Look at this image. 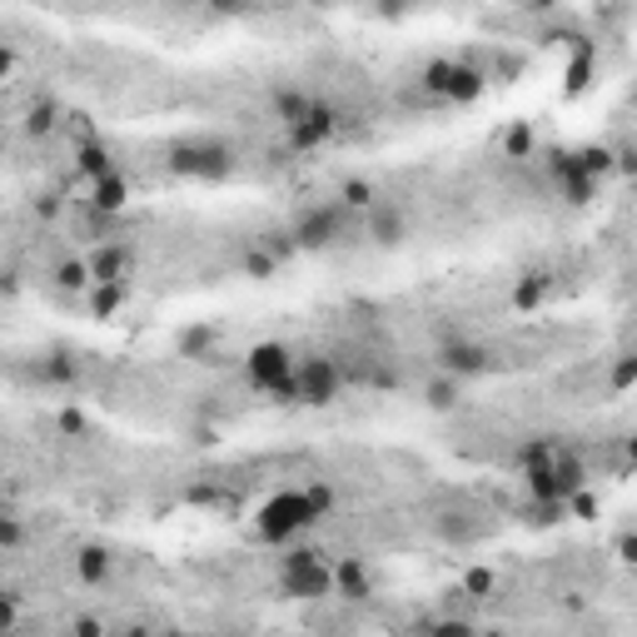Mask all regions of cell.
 Here are the masks:
<instances>
[{"label": "cell", "instance_id": "obj_1", "mask_svg": "<svg viewBox=\"0 0 637 637\" xmlns=\"http://www.w3.org/2000/svg\"><path fill=\"white\" fill-rule=\"evenodd\" d=\"M279 592L295 602L334 598V558L324 548H289V553H279Z\"/></svg>", "mask_w": 637, "mask_h": 637}, {"label": "cell", "instance_id": "obj_2", "mask_svg": "<svg viewBox=\"0 0 637 637\" xmlns=\"http://www.w3.org/2000/svg\"><path fill=\"white\" fill-rule=\"evenodd\" d=\"M523 484H528V498L533 503H567V498L588 488V463L573 459V453H553L548 463H533L523 469Z\"/></svg>", "mask_w": 637, "mask_h": 637}, {"label": "cell", "instance_id": "obj_3", "mask_svg": "<svg viewBox=\"0 0 637 637\" xmlns=\"http://www.w3.org/2000/svg\"><path fill=\"white\" fill-rule=\"evenodd\" d=\"M314 513H309V498L304 488H284V494H274L270 503L260 508V519H254V533H260L264 544L274 548H289L304 528H314Z\"/></svg>", "mask_w": 637, "mask_h": 637}, {"label": "cell", "instance_id": "obj_4", "mask_svg": "<svg viewBox=\"0 0 637 637\" xmlns=\"http://www.w3.org/2000/svg\"><path fill=\"white\" fill-rule=\"evenodd\" d=\"M359 214H349L339 200H318L309 204V210L295 214V225H289V235H295L299 254H314V249H334L349 229H354Z\"/></svg>", "mask_w": 637, "mask_h": 637}, {"label": "cell", "instance_id": "obj_5", "mask_svg": "<svg viewBox=\"0 0 637 637\" xmlns=\"http://www.w3.org/2000/svg\"><path fill=\"white\" fill-rule=\"evenodd\" d=\"M170 170H175L179 179H204V185H214V179L235 175V150H229L225 140H179V145H170Z\"/></svg>", "mask_w": 637, "mask_h": 637}, {"label": "cell", "instance_id": "obj_6", "mask_svg": "<svg viewBox=\"0 0 637 637\" xmlns=\"http://www.w3.org/2000/svg\"><path fill=\"white\" fill-rule=\"evenodd\" d=\"M295 384H299V403H304V409H329L344 394V369H339V359H324V354L299 359Z\"/></svg>", "mask_w": 637, "mask_h": 637}, {"label": "cell", "instance_id": "obj_7", "mask_svg": "<svg viewBox=\"0 0 637 637\" xmlns=\"http://www.w3.org/2000/svg\"><path fill=\"white\" fill-rule=\"evenodd\" d=\"M339 130H344L339 105H334V100H318V95H314V100H309V110H304V120L284 125V140H289V150L309 154V150H324V145H329Z\"/></svg>", "mask_w": 637, "mask_h": 637}, {"label": "cell", "instance_id": "obj_8", "mask_svg": "<svg viewBox=\"0 0 637 637\" xmlns=\"http://www.w3.org/2000/svg\"><path fill=\"white\" fill-rule=\"evenodd\" d=\"M295 349L289 344H279V339H270V344H254L245 354V378H249V389H260V394H270L279 378H289L295 374Z\"/></svg>", "mask_w": 637, "mask_h": 637}, {"label": "cell", "instance_id": "obj_9", "mask_svg": "<svg viewBox=\"0 0 637 637\" xmlns=\"http://www.w3.org/2000/svg\"><path fill=\"white\" fill-rule=\"evenodd\" d=\"M438 374H453V378L494 374V349L478 339H444L438 344Z\"/></svg>", "mask_w": 637, "mask_h": 637}, {"label": "cell", "instance_id": "obj_10", "mask_svg": "<svg viewBox=\"0 0 637 637\" xmlns=\"http://www.w3.org/2000/svg\"><path fill=\"white\" fill-rule=\"evenodd\" d=\"M364 214H369V220H364V235L374 239L378 249H399L403 239H409V214H403L399 204H378L374 200Z\"/></svg>", "mask_w": 637, "mask_h": 637}, {"label": "cell", "instance_id": "obj_11", "mask_svg": "<svg viewBox=\"0 0 637 637\" xmlns=\"http://www.w3.org/2000/svg\"><path fill=\"white\" fill-rule=\"evenodd\" d=\"M130 270H135V249L130 245H115V239H105V245L90 254L95 284H130Z\"/></svg>", "mask_w": 637, "mask_h": 637}, {"label": "cell", "instance_id": "obj_12", "mask_svg": "<svg viewBox=\"0 0 637 637\" xmlns=\"http://www.w3.org/2000/svg\"><path fill=\"white\" fill-rule=\"evenodd\" d=\"M334 598H344V602L374 598V573H369L364 558H339V563H334Z\"/></svg>", "mask_w": 637, "mask_h": 637}, {"label": "cell", "instance_id": "obj_13", "mask_svg": "<svg viewBox=\"0 0 637 637\" xmlns=\"http://www.w3.org/2000/svg\"><path fill=\"white\" fill-rule=\"evenodd\" d=\"M125 204H130V179H125V170H110V175L90 179V210H95V214L115 220Z\"/></svg>", "mask_w": 637, "mask_h": 637}, {"label": "cell", "instance_id": "obj_14", "mask_svg": "<svg viewBox=\"0 0 637 637\" xmlns=\"http://www.w3.org/2000/svg\"><path fill=\"white\" fill-rule=\"evenodd\" d=\"M110 170H120V160H115V150H110L100 135H90V140L75 145V175H80L85 185L100 179V175H110Z\"/></svg>", "mask_w": 637, "mask_h": 637}, {"label": "cell", "instance_id": "obj_15", "mask_svg": "<svg viewBox=\"0 0 637 637\" xmlns=\"http://www.w3.org/2000/svg\"><path fill=\"white\" fill-rule=\"evenodd\" d=\"M110 573H115V553H110L105 544H80L75 548V578H80L85 588L110 583Z\"/></svg>", "mask_w": 637, "mask_h": 637}, {"label": "cell", "instance_id": "obj_16", "mask_svg": "<svg viewBox=\"0 0 637 637\" xmlns=\"http://www.w3.org/2000/svg\"><path fill=\"white\" fill-rule=\"evenodd\" d=\"M484 90H488V75L478 71V65L453 60V75H449V85H444V100H453V105H473Z\"/></svg>", "mask_w": 637, "mask_h": 637}, {"label": "cell", "instance_id": "obj_17", "mask_svg": "<svg viewBox=\"0 0 637 637\" xmlns=\"http://www.w3.org/2000/svg\"><path fill=\"white\" fill-rule=\"evenodd\" d=\"M50 279H55L60 295H85V289L95 284V274H90V260H80V254H65V260L50 270Z\"/></svg>", "mask_w": 637, "mask_h": 637}, {"label": "cell", "instance_id": "obj_18", "mask_svg": "<svg viewBox=\"0 0 637 637\" xmlns=\"http://www.w3.org/2000/svg\"><path fill=\"white\" fill-rule=\"evenodd\" d=\"M309 100H314V95L299 90V85H274L270 110H274V120H279V125H295V120H304Z\"/></svg>", "mask_w": 637, "mask_h": 637}, {"label": "cell", "instance_id": "obj_19", "mask_svg": "<svg viewBox=\"0 0 637 637\" xmlns=\"http://www.w3.org/2000/svg\"><path fill=\"white\" fill-rule=\"evenodd\" d=\"M214 344H220V329H214V324H189V329H179L175 349H179V359H210Z\"/></svg>", "mask_w": 637, "mask_h": 637}, {"label": "cell", "instance_id": "obj_20", "mask_svg": "<svg viewBox=\"0 0 637 637\" xmlns=\"http://www.w3.org/2000/svg\"><path fill=\"white\" fill-rule=\"evenodd\" d=\"M60 120H65V110H60L55 100H36V105L25 110V135H30V140H46V135L60 130Z\"/></svg>", "mask_w": 637, "mask_h": 637}, {"label": "cell", "instance_id": "obj_21", "mask_svg": "<svg viewBox=\"0 0 637 637\" xmlns=\"http://www.w3.org/2000/svg\"><path fill=\"white\" fill-rule=\"evenodd\" d=\"M424 403L434 413H453L463 403V378H453V374H438L434 384L424 389Z\"/></svg>", "mask_w": 637, "mask_h": 637}, {"label": "cell", "instance_id": "obj_22", "mask_svg": "<svg viewBox=\"0 0 637 637\" xmlns=\"http://www.w3.org/2000/svg\"><path fill=\"white\" fill-rule=\"evenodd\" d=\"M85 295H90V314L95 318H110V314H120V309H125V299H130V284H90Z\"/></svg>", "mask_w": 637, "mask_h": 637}, {"label": "cell", "instance_id": "obj_23", "mask_svg": "<svg viewBox=\"0 0 637 637\" xmlns=\"http://www.w3.org/2000/svg\"><path fill=\"white\" fill-rule=\"evenodd\" d=\"M548 274L544 270H533V274H523L519 284H513V309H523V314H528V309H538L548 299Z\"/></svg>", "mask_w": 637, "mask_h": 637}, {"label": "cell", "instance_id": "obj_24", "mask_svg": "<svg viewBox=\"0 0 637 637\" xmlns=\"http://www.w3.org/2000/svg\"><path fill=\"white\" fill-rule=\"evenodd\" d=\"M254 245H260L264 254H270V260L279 264V270H284V264H289V260L299 254V245H295V235H289V225H284V229H264V235H254Z\"/></svg>", "mask_w": 637, "mask_h": 637}, {"label": "cell", "instance_id": "obj_25", "mask_svg": "<svg viewBox=\"0 0 637 637\" xmlns=\"http://www.w3.org/2000/svg\"><path fill=\"white\" fill-rule=\"evenodd\" d=\"M40 384H60V389H71V384H80V364H75L71 354L40 359Z\"/></svg>", "mask_w": 637, "mask_h": 637}, {"label": "cell", "instance_id": "obj_26", "mask_svg": "<svg viewBox=\"0 0 637 637\" xmlns=\"http://www.w3.org/2000/svg\"><path fill=\"white\" fill-rule=\"evenodd\" d=\"M374 200H378L374 179H344V185H339V204H344L349 214H364Z\"/></svg>", "mask_w": 637, "mask_h": 637}, {"label": "cell", "instance_id": "obj_27", "mask_svg": "<svg viewBox=\"0 0 637 637\" xmlns=\"http://www.w3.org/2000/svg\"><path fill=\"white\" fill-rule=\"evenodd\" d=\"M533 150H538V135H533V125H528V120H519V125H508V135H503V154H508V160H528Z\"/></svg>", "mask_w": 637, "mask_h": 637}, {"label": "cell", "instance_id": "obj_28", "mask_svg": "<svg viewBox=\"0 0 637 637\" xmlns=\"http://www.w3.org/2000/svg\"><path fill=\"white\" fill-rule=\"evenodd\" d=\"M573 165H578L588 179H602L608 170H613V150H608V145H588V150H573Z\"/></svg>", "mask_w": 637, "mask_h": 637}, {"label": "cell", "instance_id": "obj_29", "mask_svg": "<svg viewBox=\"0 0 637 637\" xmlns=\"http://www.w3.org/2000/svg\"><path fill=\"white\" fill-rule=\"evenodd\" d=\"M453 75V60H428L424 71H419V90L428 95V100H444V85H449Z\"/></svg>", "mask_w": 637, "mask_h": 637}, {"label": "cell", "instance_id": "obj_30", "mask_svg": "<svg viewBox=\"0 0 637 637\" xmlns=\"http://www.w3.org/2000/svg\"><path fill=\"white\" fill-rule=\"evenodd\" d=\"M304 498H309V513H314V519H329L334 503H339V494H334L329 478H314V484L304 488Z\"/></svg>", "mask_w": 637, "mask_h": 637}, {"label": "cell", "instance_id": "obj_31", "mask_svg": "<svg viewBox=\"0 0 637 637\" xmlns=\"http://www.w3.org/2000/svg\"><path fill=\"white\" fill-rule=\"evenodd\" d=\"M592 71H598V55H592V46H583L578 55H573V65H567V95H578L583 85L592 80Z\"/></svg>", "mask_w": 637, "mask_h": 637}, {"label": "cell", "instance_id": "obj_32", "mask_svg": "<svg viewBox=\"0 0 637 637\" xmlns=\"http://www.w3.org/2000/svg\"><path fill=\"white\" fill-rule=\"evenodd\" d=\"M239 270H245L249 279H274V274H279V264H274L270 254H264V249L249 239V249H245V260H239Z\"/></svg>", "mask_w": 637, "mask_h": 637}, {"label": "cell", "instance_id": "obj_33", "mask_svg": "<svg viewBox=\"0 0 637 637\" xmlns=\"http://www.w3.org/2000/svg\"><path fill=\"white\" fill-rule=\"evenodd\" d=\"M553 453H563V444L558 438H528L519 449V469H533V463H548Z\"/></svg>", "mask_w": 637, "mask_h": 637}, {"label": "cell", "instance_id": "obj_34", "mask_svg": "<svg viewBox=\"0 0 637 637\" xmlns=\"http://www.w3.org/2000/svg\"><path fill=\"white\" fill-rule=\"evenodd\" d=\"M204 11L225 15V21H249V15H260V0H204Z\"/></svg>", "mask_w": 637, "mask_h": 637}, {"label": "cell", "instance_id": "obj_35", "mask_svg": "<svg viewBox=\"0 0 637 637\" xmlns=\"http://www.w3.org/2000/svg\"><path fill=\"white\" fill-rule=\"evenodd\" d=\"M15 548H25V523L0 508V553H15Z\"/></svg>", "mask_w": 637, "mask_h": 637}, {"label": "cell", "instance_id": "obj_36", "mask_svg": "<svg viewBox=\"0 0 637 637\" xmlns=\"http://www.w3.org/2000/svg\"><path fill=\"white\" fill-rule=\"evenodd\" d=\"M463 592H469V598H488V592H494V573H488V567H469V573H463Z\"/></svg>", "mask_w": 637, "mask_h": 637}, {"label": "cell", "instance_id": "obj_37", "mask_svg": "<svg viewBox=\"0 0 637 637\" xmlns=\"http://www.w3.org/2000/svg\"><path fill=\"white\" fill-rule=\"evenodd\" d=\"M15 623H21V592L0 588V633H11Z\"/></svg>", "mask_w": 637, "mask_h": 637}, {"label": "cell", "instance_id": "obj_38", "mask_svg": "<svg viewBox=\"0 0 637 637\" xmlns=\"http://www.w3.org/2000/svg\"><path fill=\"white\" fill-rule=\"evenodd\" d=\"M55 424H60V434H65V438H80L85 428H90V419H85L80 409H60V419H55Z\"/></svg>", "mask_w": 637, "mask_h": 637}, {"label": "cell", "instance_id": "obj_39", "mask_svg": "<svg viewBox=\"0 0 637 637\" xmlns=\"http://www.w3.org/2000/svg\"><path fill=\"white\" fill-rule=\"evenodd\" d=\"M637 378V359H617V369H613V389H627Z\"/></svg>", "mask_w": 637, "mask_h": 637}, {"label": "cell", "instance_id": "obj_40", "mask_svg": "<svg viewBox=\"0 0 637 637\" xmlns=\"http://www.w3.org/2000/svg\"><path fill=\"white\" fill-rule=\"evenodd\" d=\"M11 75H15V50L5 46V40H0V85L11 80Z\"/></svg>", "mask_w": 637, "mask_h": 637}, {"label": "cell", "instance_id": "obj_41", "mask_svg": "<svg viewBox=\"0 0 637 637\" xmlns=\"http://www.w3.org/2000/svg\"><path fill=\"white\" fill-rule=\"evenodd\" d=\"M409 11V0H378V15H384V21H394V15H403Z\"/></svg>", "mask_w": 637, "mask_h": 637}, {"label": "cell", "instance_id": "obj_42", "mask_svg": "<svg viewBox=\"0 0 637 637\" xmlns=\"http://www.w3.org/2000/svg\"><path fill=\"white\" fill-rule=\"evenodd\" d=\"M75 633H105V623L100 617H75Z\"/></svg>", "mask_w": 637, "mask_h": 637}, {"label": "cell", "instance_id": "obj_43", "mask_svg": "<svg viewBox=\"0 0 637 637\" xmlns=\"http://www.w3.org/2000/svg\"><path fill=\"white\" fill-rule=\"evenodd\" d=\"M60 210V200H55V195H46V200H36V214H46V220H50V214H55Z\"/></svg>", "mask_w": 637, "mask_h": 637}, {"label": "cell", "instance_id": "obj_44", "mask_svg": "<svg viewBox=\"0 0 637 637\" xmlns=\"http://www.w3.org/2000/svg\"><path fill=\"white\" fill-rule=\"evenodd\" d=\"M15 279H21V274H15V270H5V274H0V289H5V295H15V289H21Z\"/></svg>", "mask_w": 637, "mask_h": 637}, {"label": "cell", "instance_id": "obj_45", "mask_svg": "<svg viewBox=\"0 0 637 637\" xmlns=\"http://www.w3.org/2000/svg\"><path fill=\"white\" fill-rule=\"evenodd\" d=\"M533 11H558V5H563V0H528Z\"/></svg>", "mask_w": 637, "mask_h": 637}, {"label": "cell", "instance_id": "obj_46", "mask_svg": "<svg viewBox=\"0 0 637 637\" xmlns=\"http://www.w3.org/2000/svg\"><path fill=\"white\" fill-rule=\"evenodd\" d=\"M309 5H334V0H309Z\"/></svg>", "mask_w": 637, "mask_h": 637}, {"label": "cell", "instance_id": "obj_47", "mask_svg": "<svg viewBox=\"0 0 637 637\" xmlns=\"http://www.w3.org/2000/svg\"><path fill=\"white\" fill-rule=\"evenodd\" d=\"M0 498H5V473H0Z\"/></svg>", "mask_w": 637, "mask_h": 637}, {"label": "cell", "instance_id": "obj_48", "mask_svg": "<svg viewBox=\"0 0 637 637\" xmlns=\"http://www.w3.org/2000/svg\"><path fill=\"white\" fill-rule=\"evenodd\" d=\"M0 150H5V125H0Z\"/></svg>", "mask_w": 637, "mask_h": 637}]
</instances>
